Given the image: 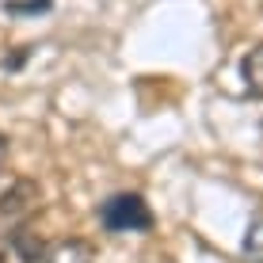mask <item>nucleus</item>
I'll return each mask as SVG.
<instances>
[{"label": "nucleus", "instance_id": "f257e3e1", "mask_svg": "<svg viewBox=\"0 0 263 263\" xmlns=\"http://www.w3.org/2000/svg\"><path fill=\"white\" fill-rule=\"evenodd\" d=\"M99 225L107 233H149L153 229V210L141 195H111L107 202H99Z\"/></svg>", "mask_w": 263, "mask_h": 263}, {"label": "nucleus", "instance_id": "f03ea898", "mask_svg": "<svg viewBox=\"0 0 263 263\" xmlns=\"http://www.w3.org/2000/svg\"><path fill=\"white\" fill-rule=\"evenodd\" d=\"M39 252H42V240L27 225H20L12 233H0V263H34Z\"/></svg>", "mask_w": 263, "mask_h": 263}, {"label": "nucleus", "instance_id": "7ed1b4c3", "mask_svg": "<svg viewBox=\"0 0 263 263\" xmlns=\"http://www.w3.org/2000/svg\"><path fill=\"white\" fill-rule=\"evenodd\" d=\"M34 206H39V187H34L31 179H15V183L0 195V217H8V221L31 217Z\"/></svg>", "mask_w": 263, "mask_h": 263}, {"label": "nucleus", "instance_id": "20e7f679", "mask_svg": "<svg viewBox=\"0 0 263 263\" xmlns=\"http://www.w3.org/2000/svg\"><path fill=\"white\" fill-rule=\"evenodd\" d=\"M34 263H96V248L80 237H65V240L42 244Z\"/></svg>", "mask_w": 263, "mask_h": 263}, {"label": "nucleus", "instance_id": "39448f33", "mask_svg": "<svg viewBox=\"0 0 263 263\" xmlns=\"http://www.w3.org/2000/svg\"><path fill=\"white\" fill-rule=\"evenodd\" d=\"M240 77H244V92L252 99H263V42H256L240 61Z\"/></svg>", "mask_w": 263, "mask_h": 263}, {"label": "nucleus", "instance_id": "423d86ee", "mask_svg": "<svg viewBox=\"0 0 263 263\" xmlns=\"http://www.w3.org/2000/svg\"><path fill=\"white\" fill-rule=\"evenodd\" d=\"M244 259L252 263H263V214H256L248 221V229H244V244H240Z\"/></svg>", "mask_w": 263, "mask_h": 263}]
</instances>
